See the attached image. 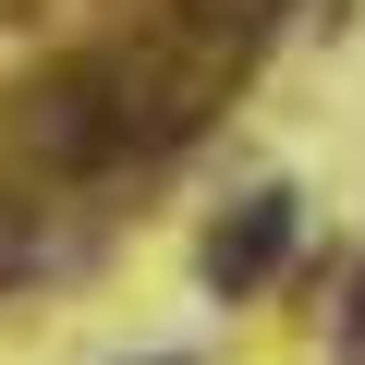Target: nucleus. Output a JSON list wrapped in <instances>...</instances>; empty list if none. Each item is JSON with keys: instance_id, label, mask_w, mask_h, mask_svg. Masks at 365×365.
I'll use <instances>...</instances> for the list:
<instances>
[{"instance_id": "f257e3e1", "label": "nucleus", "mask_w": 365, "mask_h": 365, "mask_svg": "<svg viewBox=\"0 0 365 365\" xmlns=\"http://www.w3.org/2000/svg\"><path fill=\"white\" fill-rule=\"evenodd\" d=\"M292 232H304V207H292V182H256V195L207 232V292H268L280 280V256H292Z\"/></svg>"}]
</instances>
